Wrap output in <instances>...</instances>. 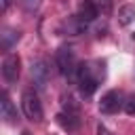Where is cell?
I'll list each match as a JSON object with an SVG mask.
<instances>
[{
  "label": "cell",
  "mask_w": 135,
  "mask_h": 135,
  "mask_svg": "<svg viewBox=\"0 0 135 135\" xmlns=\"http://www.w3.org/2000/svg\"><path fill=\"white\" fill-rule=\"evenodd\" d=\"M57 120H59V124H61L63 129H68V131H76V129H78V114L61 112V114L57 116Z\"/></svg>",
  "instance_id": "obj_11"
},
{
  "label": "cell",
  "mask_w": 135,
  "mask_h": 135,
  "mask_svg": "<svg viewBox=\"0 0 135 135\" xmlns=\"http://www.w3.org/2000/svg\"><path fill=\"white\" fill-rule=\"evenodd\" d=\"M2 2H4V8H6V6H8V2H11V0H2Z\"/></svg>",
  "instance_id": "obj_18"
},
{
  "label": "cell",
  "mask_w": 135,
  "mask_h": 135,
  "mask_svg": "<svg viewBox=\"0 0 135 135\" xmlns=\"http://www.w3.org/2000/svg\"><path fill=\"white\" fill-rule=\"evenodd\" d=\"M78 17L82 19V21H95L97 17H99V11H97V6H95V2L93 0H82L80 4H78Z\"/></svg>",
  "instance_id": "obj_8"
},
{
  "label": "cell",
  "mask_w": 135,
  "mask_h": 135,
  "mask_svg": "<svg viewBox=\"0 0 135 135\" xmlns=\"http://www.w3.org/2000/svg\"><path fill=\"white\" fill-rule=\"evenodd\" d=\"M97 135H112V133H110L103 124H97Z\"/></svg>",
  "instance_id": "obj_17"
},
{
  "label": "cell",
  "mask_w": 135,
  "mask_h": 135,
  "mask_svg": "<svg viewBox=\"0 0 135 135\" xmlns=\"http://www.w3.org/2000/svg\"><path fill=\"white\" fill-rule=\"evenodd\" d=\"M93 2H95V6H97L101 17H108L112 13V0H93Z\"/></svg>",
  "instance_id": "obj_13"
},
{
  "label": "cell",
  "mask_w": 135,
  "mask_h": 135,
  "mask_svg": "<svg viewBox=\"0 0 135 135\" xmlns=\"http://www.w3.org/2000/svg\"><path fill=\"white\" fill-rule=\"evenodd\" d=\"M19 74H21V59H19V55L8 53L2 59V76H4V80L8 84H13V82H17Z\"/></svg>",
  "instance_id": "obj_5"
},
{
  "label": "cell",
  "mask_w": 135,
  "mask_h": 135,
  "mask_svg": "<svg viewBox=\"0 0 135 135\" xmlns=\"http://www.w3.org/2000/svg\"><path fill=\"white\" fill-rule=\"evenodd\" d=\"M23 135H32V133H27V131H25V133H23Z\"/></svg>",
  "instance_id": "obj_19"
},
{
  "label": "cell",
  "mask_w": 135,
  "mask_h": 135,
  "mask_svg": "<svg viewBox=\"0 0 135 135\" xmlns=\"http://www.w3.org/2000/svg\"><path fill=\"white\" fill-rule=\"evenodd\" d=\"M122 103L124 101H122V93L120 91H108L99 101V112L101 114H114V112H118L122 108Z\"/></svg>",
  "instance_id": "obj_6"
},
{
  "label": "cell",
  "mask_w": 135,
  "mask_h": 135,
  "mask_svg": "<svg viewBox=\"0 0 135 135\" xmlns=\"http://www.w3.org/2000/svg\"><path fill=\"white\" fill-rule=\"evenodd\" d=\"M40 2H42V0H23V6H25L27 11H34V8L40 6Z\"/></svg>",
  "instance_id": "obj_16"
},
{
  "label": "cell",
  "mask_w": 135,
  "mask_h": 135,
  "mask_svg": "<svg viewBox=\"0 0 135 135\" xmlns=\"http://www.w3.org/2000/svg\"><path fill=\"white\" fill-rule=\"evenodd\" d=\"M63 112H72V114H78V103L74 101L72 95L63 97Z\"/></svg>",
  "instance_id": "obj_14"
},
{
  "label": "cell",
  "mask_w": 135,
  "mask_h": 135,
  "mask_svg": "<svg viewBox=\"0 0 135 135\" xmlns=\"http://www.w3.org/2000/svg\"><path fill=\"white\" fill-rule=\"evenodd\" d=\"M21 108H23V114H25L27 120H32V122H40L42 120V103H40L38 95L32 89L23 91V95H21Z\"/></svg>",
  "instance_id": "obj_3"
},
{
  "label": "cell",
  "mask_w": 135,
  "mask_h": 135,
  "mask_svg": "<svg viewBox=\"0 0 135 135\" xmlns=\"http://www.w3.org/2000/svg\"><path fill=\"white\" fill-rule=\"evenodd\" d=\"M55 61H57V68H59V72H61L63 76H74V74H78L80 63H78V57H76L74 49H70V46H59V49H57V55H55Z\"/></svg>",
  "instance_id": "obj_2"
},
{
  "label": "cell",
  "mask_w": 135,
  "mask_h": 135,
  "mask_svg": "<svg viewBox=\"0 0 135 135\" xmlns=\"http://www.w3.org/2000/svg\"><path fill=\"white\" fill-rule=\"evenodd\" d=\"M30 74H32V80L38 84V86H44L51 78V68H49V61L44 57H36L32 59L30 63Z\"/></svg>",
  "instance_id": "obj_4"
},
{
  "label": "cell",
  "mask_w": 135,
  "mask_h": 135,
  "mask_svg": "<svg viewBox=\"0 0 135 135\" xmlns=\"http://www.w3.org/2000/svg\"><path fill=\"white\" fill-rule=\"evenodd\" d=\"M133 40H135V34H133Z\"/></svg>",
  "instance_id": "obj_20"
},
{
  "label": "cell",
  "mask_w": 135,
  "mask_h": 135,
  "mask_svg": "<svg viewBox=\"0 0 135 135\" xmlns=\"http://www.w3.org/2000/svg\"><path fill=\"white\" fill-rule=\"evenodd\" d=\"M105 63L103 61H91V63H82L78 68V84H80V93L84 97L93 95L97 84L103 80V74H105Z\"/></svg>",
  "instance_id": "obj_1"
},
{
  "label": "cell",
  "mask_w": 135,
  "mask_h": 135,
  "mask_svg": "<svg viewBox=\"0 0 135 135\" xmlns=\"http://www.w3.org/2000/svg\"><path fill=\"white\" fill-rule=\"evenodd\" d=\"M135 21V4H124V6H120L118 8V23L122 25V27H127V25H131Z\"/></svg>",
  "instance_id": "obj_10"
},
{
  "label": "cell",
  "mask_w": 135,
  "mask_h": 135,
  "mask_svg": "<svg viewBox=\"0 0 135 135\" xmlns=\"http://www.w3.org/2000/svg\"><path fill=\"white\" fill-rule=\"evenodd\" d=\"M124 112H127L129 116H135V95L124 101Z\"/></svg>",
  "instance_id": "obj_15"
},
{
  "label": "cell",
  "mask_w": 135,
  "mask_h": 135,
  "mask_svg": "<svg viewBox=\"0 0 135 135\" xmlns=\"http://www.w3.org/2000/svg\"><path fill=\"white\" fill-rule=\"evenodd\" d=\"M0 114H2L4 122H8V124H17V110H15V105H13V101L8 99L6 93L2 95V101H0Z\"/></svg>",
  "instance_id": "obj_7"
},
{
  "label": "cell",
  "mask_w": 135,
  "mask_h": 135,
  "mask_svg": "<svg viewBox=\"0 0 135 135\" xmlns=\"http://www.w3.org/2000/svg\"><path fill=\"white\" fill-rule=\"evenodd\" d=\"M0 38H2V49H11L19 40V32L13 30V27H4L2 34H0Z\"/></svg>",
  "instance_id": "obj_12"
},
{
  "label": "cell",
  "mask_w": 135,
  "mask_h": 135,
  "mask_svg": "<svg viewBox=\"0 0 135 135\" xmlns=\"http://www.w3.org/2000/svg\"><path fill=\"white\" fill-rule=\"evenodd\" d=\"M84 27H86V21H82L78 15H76V17H70V19L63 21V32L70 34V36H76V34L84 32Z\"/></svg>",
  "instance_id": "obj_9"
}]
</instances>
